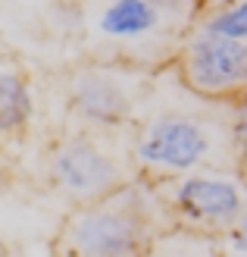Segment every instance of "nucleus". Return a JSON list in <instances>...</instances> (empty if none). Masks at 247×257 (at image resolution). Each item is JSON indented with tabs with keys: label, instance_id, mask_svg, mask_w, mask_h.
Wrapping results in <instances>:
<instances>
[{
	"label": "nucleus",
	"instance_id": "f257e3e1",
	"mask_svg": "<svg viewBox=\"0 0 247 257\" xmlns=\"http://www.w3.org/2000/svg\"><path fill=\"white\" fill-rule=\"evenodd\" d=\"M132 157L138 176L153 182L203 166L238 170L231 104L191 91L172 66L160 69L147 107L132 128Z\"/></svg>",
	"mask_w": 247,
	"mask_h": 257
},
{
	"label": "nucleus",
	"instance_id": "f03ea898",
	"mask_svg": "<svg viewBox=\"0 0 247 257\" xmlns=\"http://www.w3.org/2000/svg\"><path fill=\"white\" fill-rule=\"evenodd\" d=\"M203 0H82V60L160 72L172 66Z\"/></svg>",
	"mask_w": 247,
	"mask_h": 257
},
{
	"label": "nucleus",
	"instance_id": "7ed1b4c3",
	"mask_svg": "<svg viewBox=\"0 0 247 257\" xmlns=\"http://www.w3.org/2000/svg\"><path fill=\"white\" fill-rule=\"evenodd\" d=\"M172 226L157 185L138 176L91 204H75L63 220L54 251L79 257H132L153 251L157 238Z\"/></svg>",
	"mask_w": 247,
	"mask_h": 257
},
{
	"label": "nucleus",
	"instance_id": "20e7f679",
	"mask_svg": "<svg viewBox=\"0 0 247 257\" xmlns=\"http://www.w3.org/2000/svg\"><path fill=\"white\" fill-rule=\"evenodd\" d=\"M44 179L57 198L91 204L110 191L138 179L132 157V128L97 132V128L66 125L44 154Z\"/></svg>",
	"mask_w": 247,
	"mask_h": 257
},
{
	"label": "nucleus",
	"instance_id": "39448f33",
	"mask_svg": "<svg viewBox=\"0 0 247 257\" xmlns=\"http://www.w3.org/2000/svg\"><path fill=\"white\" fill-rule=\"evenodd\" d=\"M157 72L107 60H75L60 69V97L66 125L125 132L141 119Z\"/></svg>",
	"mask_w": 247,
	"mask_h": 257
},
{
	"label": "nucleus",
	"instance_id": "423d86ee",
	"mask_svg": "<svg viewBox=\"0 0 247 257\" xmlns=\"http://www.w3.org/2000/svg\"><path fill=\"white\" fill-rule=\"evenodd\" d=\"M0 50L54 69L82 60V0H0Z\"/></svg>",
	"mask_w": 247,
	"mask_h": 257
},
{
	"label": "nucleus",
	"instance_id": "0eeeda50",
	"mask_svg": "<svg viewBox=\"0 0 247 257\" xmlns=\"http://www.w3.org/2000/svg\"><path fill=\"white\" fill-rule=\"evenodd\" d=\"M153 185L175 226L213 238L228 232L247 210V182L231 166H203Z\"/></svg>",
	"mask_w": 247,
	"mask_h": 257
},
{
	"label": "nucleus",
	"instance_id": "6e6552de",
	"mask_svg": "<svg viewBox=\"0 0 247 257\" xmlns=\"http://www.w3.org/2000/svg\"><path fill=\"white\" fill-rule=\"evenodd\" d=\"M172 69L191 91L210 100H241L247 97V38L222 35L197 19Z\"/></svg>",
	"mask_w": 247,
	"mask_h": 257
},
{
	"label": "nucleus",
	"instance_id": "1a4fd4ad",
	"mask_svg": "<svg viewBox=\"0 0 247 257\" xmlns=\"http://www.w3.org/2000/svg\"><path fill=\"white\" fill-rule=\"evenodd\" d=\"M38 116L32 72L19 57L0 50V141H19Z\"/></svg>",
	"mask_w": 247,
	"mask_h": 257
},
{
	"label": "nucleus",
	"instance_id": "9d476101",
	"mask_svg": "<svg viewBox=\"0 0 247 257\" xmlns=\"http://www.w3.org/2000/svg\"><path fill=\"white\" fill-rule=\"evenodd\" d=\"M200 22L210 29L231 35V38H247V0H228L222 7H210L200 13Z\"/></svg>",
	"mask_w": 247,
	"mask_h": 257
},
{
	"label": "nucleus",
	"instance_id": "9b49d317",
	"mask_svg": "<svg viewBox=\"0 0 247 257\" xmlns=\"http://www.w3.org/2000/svg\"><path fill=\"white\" fill-rule=\"evenodd\" d=\"M216 245L222 254H247V210L241 213V220L216 238Z\"/></svg>",
	"mask_w": 247,
	"mask_h": 257
},
{
	"label": "nucleus",
	"instance_id": "f8f14e48",
	"mask_svg": "<svg viewBox=\"0 0 247 257\" xmlns=\"http://www.w3.org/2000/svg\"><path fill=\"white\" fill-rule=\"evenodd\" d=\"M231 135H235L238 154L247 151V97L231 100Z\"/></svg>",
	"mask_w": 247,
	"mask_h": 257
},
{
	"label": "nucleus",
	"instance_id": "ddd939ff",
	"mask_svg": "<svg viewBox=\"0 0 247 257\" xmlns=\"http://www.w3.org/2000/svg\"><path fill=\"white\" fill-rule=\"evenodd\" d=\"M238 173L244 176V182H247V151H241V154H238Z\"/></svg>",
	"mask_w": 247,
	"mask_h": 257
},
{
	"label": "nucleus",
	"instance_id": "4468645a",
	"mask_svg": "<svg viewBox=\"0 0 247 257\" xmlns=\"http://www.w3.org/2000/svg\"><path fill=\"white\" fill-rule=\"evenodd\" d=\"M222 4H228V0H203V10H210V7H222Z\"/></svg>",
	"mask_w": 247,
	"mask_h": 257
}]
</instances>
